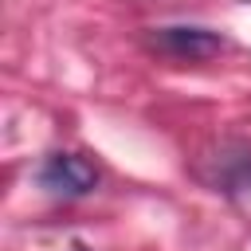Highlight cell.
I'll return each instance as SVG.
<instances>
[{
  "label": "cell",
  "instance_id": "1",
  "mask_svg": "<svg viewBox=\"0 0 251 251\" xmlns=\"http://www.w3.org/2000/svg\"><path fill=\"white\" fill-rule=\"evenodd\" d=\"M39 184L55 196H86L98 188V169L78 153H51L39 169Z\"/></svg>",
  "mask_w": 251,
  "mask_h": 251
},
{
  "label": "cell",
  "instance_id": "2",
  "mask_svg": "<svg viewBox=\"0 0 251 251\" xmlns=\"http://www.w3.org/2000/svg\"><path fill=\"white\" fill-rule=\"evenodd\" d=\"M149 43L161 55H173V59H184V63H208L224 51V39L208 27H157L149 35Z\"/></svg>",
  "mask_w": 251,
  "mask_h": 251
}]
</instances>
